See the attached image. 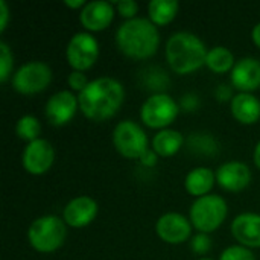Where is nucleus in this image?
<instances>
[{
	"instance_id": "6",
	"label": "nucleus",
	"mask_w": 260,
	"mask_h": 260,
	"mask_svg": "<svg viewBox=\"0 0 260 260\" xmlns=\"http://www.w3.org/2000/svg\"><path fill=\"white\" fill-rule=\"evenodd\" d=\"M178 111V104L169 94L157 93L143 102L140 108V119L148 128L161 131L175 122Z\"/></svg>"
},
{
	"instance_id": "28",
	"label": "nucleus",
	"mask_w": 260,
	"mask_h": 260,
	"mask_svg": "<svg viewBox=\"0 0 260 260\" xmlns=\"http://www.w3.org/2000/svg\"><path fill=\"white\" fill-rule=\"evenodd\" d=\"M88 82H90V81L87 79V76L84 75V72H78V70H73V72L69 75V78H67L69 87H70L73 91H78V93L84 91L85 87L88 85Z\"/></svg>"
},
{
	"instance_id": "7",
	"label": "nucleus",
	"mask_w": 260,
	"mask_h": 260,
	"mask_svg": "<svg viewBox=\"0 0 260 260\" xmlns=\"http://www.w3.org/2000/svg\"><path fill=\"white\" fill-rule=\"evenodd\" d=\"M113 145L122 157L129 160H139L149 149L146 133L133 120H122L116 125L113 131Z\"/></svg>"
},
{
	"instance_id": "8",
	"label": "nucleus",
	"mask_w": 260,
	"mask_h": 260,
	"mask_svg": "<svg viewBox=\"0 0 260 260\" xmlns=\"http://www.w3.org/2000/svg\"><path fill=\"white\" fill-rule=\"evenodd\" d=\"M52 81V70L43 61H29L23 64L12 76V87L15 91L30 96L41 93Z\"/></svg>"
},
{
	"instance_id": "25",
	"label": "nucleus",
	"mask_w": 260,
	"mask_h": 260,
	"mask_svg": "<svg viewBox=\"0 0 260 260\" xmlns=\"http://www.w3.org/2000/svg\"><path fill=\"white\" fill-rule=\"evenodd\" d=\"M219 260H256L253 251L242 245H232L222 251Z\"/></svg>"
},
{
	"instance_id": "9",
	"label": "nucleus",
	"mask_w": 260,
	"mask_h": 260,
	"mask_svg": "<svg viewBox=\"0 0 260 260\" xmlns=\"http://www.w3.org/2000/svg\"><path fill=\"white\" fill-rule=\"evenodd\" d=\"M66 58L73 70L85 72L94 66L99 58V43L88 32L75 34L66 49Z\"/></svg>"
},
{
	"instance_id": "11",
	"label": "nucleus",
	"mask_w": 260,
	"mask_h": 260,
	"mask_svg": "<svg viewBox=\"0 0 260 260\" xmlns=\"http://www.w3.org/2000/svg\"><path fill=\"white\" fill-rule=\"evenodd\" d=\"M192 222L181 213H165L158 218L155 224V233L157 236L171 245H178L186 242L192 235Z\"/></svg>"
},
{
	"instance_id": "16",
	"label": "nucleus",
	"mask_w": 260,
	"mask_h": 260,
	"mask_svg": "<svg viewBox=\"0 0 260 260\" xmlns=\"http://www.w3.org/2000/svg\"><path fill=\"white\" fill-rule=\"evenodd\" d=\"M232 84L241 93H251L260 88V61L247 56L239 59L232 70Z\"/></svg>"
},
{
	"instance_id": "10",
	"label": "nucleus",
	"mask_w": 260,
	"mask_h": 260,
	"mask_svg": "<svg viewBox=\"0 0 260 260\" xmlns=\"http://www.w3.org/2000/svg\"><path fill=\"white\" fill-rule=\"evenodd\" d=\"M55 161L53 146L44 140L38 139L35 142L27 143L21 155V165L24 171L30 175H43L46 174Z\"/></svg>"
},
{
	"instance_id": "22",
	"label": "nucleus",
	"mask_w": 260,
	"mask_h": 260,
	"mask_svg": "<svg viewBox=\"0 0 260 260\" xmlns=\"http://www.w3.org/2000/svg\"><path fill=\"white\" fill-rule=\"evenodd\" d=\"M236 61L235 56L232 53V50H229L224 46H216L209 49L207 52V58H206V66L209 70H212L213 73H229L230 70H233Z\"/></svg>"
},
{
	"instance_id": "5",
	"label": "nucleus",
	"mask_w": 260,
	"mask_h": 260,
	"mask_svg": "<svg viewBox=\"0 0 260 260\" xmlns=\"http://www.w3.org/2000/svg\"><path fill=\"white\" fill-rule=\"evenodd\" d=\"M229 213L227 203L219 195H206L197 198L190 207L189 219L200 233H212L225 221Z\"/></svg>"
},
{
	"instance_id": "3",
	"label": "nucleus",
	"mask_w": 260,
	"mask_h": 260,
	"mask_svg": "<svg viewBox=\"0 0 260 260\" xmlns=\"http://www.w3.org/2000/svg\"><path fill=\"white\" fill-rule=\"evenodd\" d=\"M207 52L198 35L184 30L171 35L165 47L166 61L171 70L178 75H190L206 66Z\"/></svg>"
},
{
	"instance_id": "17",
	"label": "nucleus",
	"mask_w": 260,
	"mask_h": 260,
	"mask_svg": "<svg viewBox=\"0 0 260 260\" xmlns=\"http://www.w3.org/2000/svg\"><path fill=\"white\" fill-rule=\"evenodd\" d=\"M232 235L247 248H260V215L241 213L232 222Z\"/></svg>"
},
{
	"instance_id": "4",
	"label": "nucleus",
	"mask_w": 260,
	"mask_h": 260,
	"mask_svg": "<svg viewBox=\"0 0 260 260\" xmlns=\"http://www.w3.org/2000/svg\"><path fill=\"white\" fill-rule=\"evenodd\" d=\"M64 219L55 215H46L38 219H35L29 230H27V239L30 247L38 253H53L58 248L62 247L67 229H66Z\"/></svg>"
},
{
	"instance_id": "27",
	"label": "nucleus",
	"mask_w": 260,
	"mask_h": 260,
	"mask_svg": "<svg viewBox=\"0 0 260 260\" xmlns=\"http://www.w3.org/2000/svg\"><path fill=\"white\" fill-rule=\"evenodd\" d=\"M190 248L192 251H195L197 254H206L207 251H210L212 248V239L209 238V235L206 233H198L192 238L190 242Z\"/></svg>"
},
{
	"instance_id": "19",
	"label": "nucleus",
	"mask_w": 260,
	"mask_h": 260,
	"mask_svg": "<svg viewBox=\"0 0 260 260\" xmlns=\"http://www.w3.org/2000/svg\"><path fill=\"white\" fill-rule=\"evenodd\" d=\"M216 183V174L209 168H195L192 169L184 180V187L189 195L201 198L209 195L212 187Z\"/></svg>"
},
{
	"instance_id": "31",
	"label": "nucleus",
	"mask_w": 260,
	"mask_h": 260,
	"mask_svg": "<svg viewBox=\"0 0 260 260\" xmlns=\"http://www.w3.org/2000/svg\"><path fill=\"white\" fill-rule=\"evenodd\" d=\"M87 3L84 0H66V6L70 8V9H82Z\"/></svg>"
},
{
	"instance_id": "26",
	"label": "nucleus",
	"mask_w": 260,
	"mask_h": 260,
	"mask_svg": "<svg viewBox=\"0 0 260 260\" xmlns=\"http://www.w3.org/2000/svg\"><path fill=\"white\" fill-rule=\"evenodd\" d=\"M113 5H114L116 12H117L120 17L126 18V20L136 18V15H137V12H139V5H137V2H134V0H119V2H116V3H113Z\"/></svg>"
},
{
	"instance_id": "2",
	"label": "nucleus",
	"mask_w": 260,
	"mask_h": 260,
	"mask_svg": "<svg viewBox=\"0 0 260 260\" xmlns=\"http://www.w3.org/2000/svg\"><path fill=\"white\" fill-rule=\"evenodd\" d=\"M117 49L131 59H148L160 44L157 26L149 18L136 17L122 23L116 32Z\"/></svg>"
},
{
	"instance_id": "32",
	"label": "nucleus",
	"mask_w": 260,
	"mask_h": 260,
	"mask_svg": "<svg viewBox=\"0 0 260 260\" xmlns=\"http://www.w3.org/2000/svg\"><path fill=\"white\" fill-rule=\"evenodd\" d=\"M251 40H253V43L260 49V23H257L253 27V30H251Z\"/></svg>"
},
{
	"instance_id": "33",
	"label": "nucleus",
	"mask_w": 260,
	"mask_h": 260,
	"mask_svg": "<svg viewBox=\"0 0 260 260\" xmlns=\"http://www.w3.org/2000/svg\"><path fill=\"white\" fill-rule=\"evenodd\" d=\"M253 160H254V165L260 169V142L256 145L254 148V155H253Z\"/></svg>"
},
{
	"instance_id": "12",
	"label": "nucleus",
	"mask_w": 260,
	"mask_h": 260,
	"mask_svg": "<svg viewBox=\"0 0 260 260\" xmlns=\"http://www.w3.org/2000/svg\"><path fill=\"white\" fill-rule=\"evenodd\" d=\"M78 110H79L78 96H75L69 90H61L49 98L46 104V117L52 125L61 126L69 123Z\"/></svg>"
},
{
	"instance_id": "13",
	"label": "nucleus",
	"mask_w": 260,
	"mask_h": 260,
	"mask_svg": "<svg viewBox=\"0 0 260 260\" xmlns=\"http://www.w3.org/2000/svg\"><path fill=\"white\" fill-rule=\"evenodd\" d=\"M114 5L105 0L88 2L79 12V21L84 29L99 32L107 29L114 18Z\"/></svg>"
},
{
	"instance_id": "20",
	"label": "nucleus",
	"mask_w": 260,
	"mask_h": 260,
	"mask_svg": "<svg viewBox=\"0 0 260 260\" xmlns=\"http://www.w3.org/2000/svg\"><path fill=\"white\" fill-rule=\"evenodd\" d=\"M183 134L177 129H161L152 139V149L158 157H174L183 146Z\"/></svg>"
},
{
	"instance_id": "1",
	"label": "nucleus",
	"mask_w": 260,
	"mask_h": 260,
	"mask_svg": "<svg viewBox=\"0 0 260 260\" xmlns=\"http://www.w3.org/2000/svg\"><path fill=\"white\" fill-rule=\"evenodd\" d=\"M125 99L123 85L110 76H102L88 82L84 91L78 94L81 113L94 122L111 119Z\"/></svg>"
},
{
	"instance_id": "14",
	"label": "nucleus",
	"mask_w": 260,
	"mask_h": 260,
	"mask_svg": "<svg viewBox=\"0 0 260 260\" xmlns=\"http://www.w3.org/2000/svg\"><path fill=\"white\" fill-rule=\"evenodd\" d=\"M98 212H99L98 203L93 198L82 195L67 203L62 212V219L67 225L73 229H82L94 221Z\"/></svg>"
},
{
	"instance_id": "30",
	"label": "nucleus",
	"mask_w": 260,
	"mask_h": 260,
	"mask_svg": "<svg viewBox=\"0 0 260 260\" xmlns=\"http://www.w3.org/2000/svg\"><path fill=\"white\" fill-rule=\"evenodd\" d=\"M9 23V8L5 0H0V32H5Z\"/></svg>"
},
{
	"instance_id": "18",
	"label": "nucleus",
	"mask_w": 260,
	"mask_h": 260,
	"mask_svg": "<svg viewBox=\"0 0 260 260\" xmlns=\"http://www.w3.org/2000/svg\"><path fill=\"white\" fill-rule=\"evenodd\" d=\"M232 114L238 122L253 125L260 119V101L251 93H239L232 99Z\"/></svg>"
},
{
	"instance_id": "34",
	"label": "nucleus",
	"mask_w": 260,
	"mask_h": 260,
	"mask_svg": "<svg viewBox=\"0 0 260 260\" xmlns=\"http://www.w3.org/2000/svg\"><path fill=\"white\" fill-rule=\"evenodd\" d=\"M198 260H213V259H210V257H201V259H198Z\"/></svg>"
},
{
	"instance_id": "24",
	"label": "nucleus",
	"mask_w": 260,
	"mask_h": 260,
	"mask_svg": "<svg viewBox=\"0 0 260 260\" xmlns=\"http://www.w3.org/2000/svg\"><path fill=\"white\" fill-rule=\"evenodd\" d=\"M14 67V56L6 43H0V81L6 82L12 73Z\"/></svg>"
},
{
	"instance_id": "15",
	"label": "nucleus",
	"mask_w": 260,
	"mask_h": 260,
	"mask_svg": "<svg viewBox=\"0 0 260 260\" xmlns=\"http://www.w3.org/2000/svg\"><path fill=\"white\" fill-rule=\"evenodd\" d=\"M215 174L216 183L227 192H241L251 183V171L242 161H227Z\"/></svg>"
},
{
	"instance_id": "29",
	"label": "nucleus",
	"mask_w": 260,
	"mask_h": 260,
	"mask_svg": "<svg viewBox=\"0 0 260 260\" xmlns=\"http://www.w3.org/2000/svg\"><path fill=\"white\" fill-rule=\"evenodd\" d=\"M139 160H140V163H142L143 166H146V168H154V166L157 165V161H158V155L155 154L154 149H148Z\"/></svg>"
},
{
	"instance_id": "21",
	"label": "nucleus",
	"mask_w": 260,
	"mask_h": 260,
	"mask_svg": "<svg viewBox=\"0 0 260 260\" xmlns=\"http://www.w3.org/2000/svg\"><path fill=\"white\" fill-rule=\"evenodd\" d=\"M178 2L177 0H152L148 5L149 20L158 26H168L178 14Z\"/></svg>"
},
{
	"instance_id": "23",
	"label": "nucleus",
	"mask_w": 260,
	"mask_h": 260,
	"mask_svg": "<svg viewBox=\"0 0 260 260\" xmlns=\"http://www.w3.org/2000/svg\"><path fill=\"white\" fill-rule=\"evenodd\" d=\"M15 133L18 136V139L30 143V142H35L40 139V133H41V125L38 122L37 117L30 116V114H26V116H21L15 125Z\"/></svg>"
}]
</instances>
